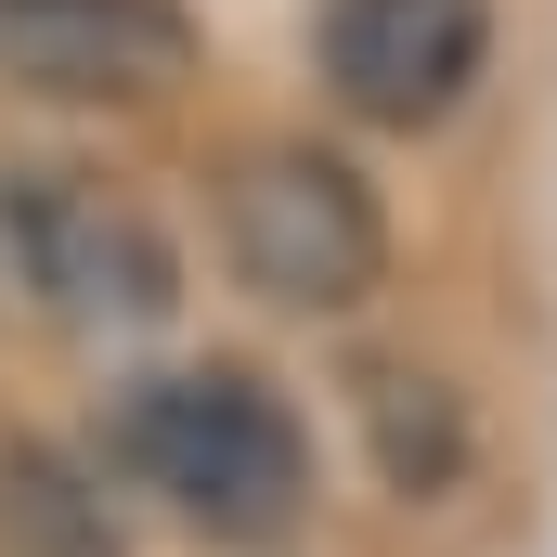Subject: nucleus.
I'll return each instance as SVG.
<instances>
[{"label": "nucleus", "instance_id": "4", "mask_svg": "<svg viewBox=\"0 0 557 557\" xmlns=\"http://www.w3.org/2000/svg\"><path fill=\"white\" fill-rule=\"evenodd\" d=\"M493 65V0H324V91L363 131H441Z\"/></svg>", "mask_w": 557, "mask_h": 557}, {"label": "nucleus", "instance_id": "1", "mask_svg": "<svg viewBox=\"0 0 557 557\" xmlns=\"http://www.w3.org/2000/svg\"><path fill=\"white\" fill-rule=\"evenodd\" d=\"M104 467L143 506H169L182 532H208V545H285L298 506H311V428L247 363L131 376L117 416H104Z\"/></svg>", "mask_w": 557, "mask_h": 557}, {"label": "nucleus", "instance_id": "5", "mask_svg": "<svg viewBox=\"0 0 557 557\" xmlns=\"http://www.w3.org/2000/svg\"><path fill=\"white\" fill-rule=\"evenodd\" d=\"M195 65L182 0H0V78L39 104H156Z\"/></svg>", "mask_w": 557, "mask_h": 557}, {"label": "nucleus", "instance_id": "6", "mask_svg": "<svg viewBox=\"0 0 557 557\" xmlns=\"http://www.w3.org/2000/svg\"><path fill=\"white\" fill-rule=\"evenodd\" d=\"M363 428H376L389 493H454V467H467V416H454V389H441V376L376 363V376H363Z\"/></svg>", "mask_w": 557, "mask_h": 557}, {"label": "nucleus", "instance_id": "3", "mask_svg": "<svg viewBox=\"0 0 557 557\" xmlns=\"http://www.w3.org/2000/svg\"><path fill=\"white\" fill-rule=\"evenodd\" d=\"M0 260L65 337H143L182 311V247L104 169H13L0 182Z\"/></svg>", "mask_w": 557, "mask_h": 557}, {"label": "nucleus", "instance_id": "2", "mask_svg": "<svg viewBox=\"0 0 557 557\" xmlns=\"http://www.w3.org/2000/svg\"><path fill=\"white\" fill-rule=\"evenodd\" d=\"M221 260H234L247 298H273L298 324H337L389 273V221H376V195H363L350 156H324V143H247L234 182H221Z\"/></svg>", "mask_w": 557, "mask_h": 557}]
</instances>
